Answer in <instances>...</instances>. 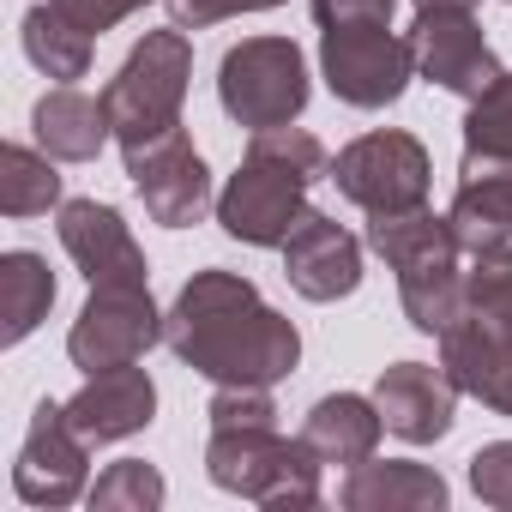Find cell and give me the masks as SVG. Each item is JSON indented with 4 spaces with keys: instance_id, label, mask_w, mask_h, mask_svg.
I'll list each match as a JSON object with an SVG mask.
<instances>
[{
    "instance_id": "cell-1",
    "label": "cell",
    "mask_w": 512,
    "mask_h": 512,
    "mask_svg": "<svg viewBox=\"0 0 512 512\" xmlns=\"http://www.w3.org/2000/svg\"><path fill=\"white\" fill-rule=\"evenodd\" d=\"M163 344L211 386H278L302 362V332L260 302L241 272L205 266L163 314Z\"/></svg>"
},
{
    "instance_id": "cell-2",
    "label": "cell",
    "mask_w": 512,
    "mask_h": 512,
    "mask_svg": "<svg viewBox=\"0 0 512 512\" xmlns=\"http://www.w3.org/2000/svg\"><path fill=\"white\" fill-rule=\"evenodd\" d=\"M205 476L223 494L260 500L272 512H284V506H320V452L302 434L284 440L278 428H211Z\"/></svg>"
},
{
    "instance_id": "cell-3",
    "label": "cell",
    "mask_w": 512,
    "mask_h": 512,
    "mask_svg": "<svg viewBox=\"0 0 512 512\" xmlns=\"http://www.w3.org/2000/svg\"><path fill=\"white\" fill-rule=\"evenodd\" d=\"M187 79H193V43H187L181 25L145 31V43H133V55L121 61V73H115L109 91H103L121 151H133V145L163 139V133L181 127Z\"/></svg>"
},
{
    "instance_id": "cell-4",
    "label": "cell",
    "mask_w": 512,
    "mask_h": 512,
    "mask_svg": "<svg viewBox=\"0 0 512 512\" xmlns=\"http://www.w3.org/2000/svg\"><path fill=\"white\" fill-rule=\"evenodd\" d=\"M217 103L235 127H290L308 109V61L290 37H241L217 61Z\"/></svg>"
},
{
    "instance_id": "cell-5",
    "label": "cell",
    "mask_w": 512,
    "mask_h": 512,
    "mask_svg": "<svg viewBox=\"0 0 512 512\" xmlns=\"http://www.w3.org/2000/svg\"><path fill=\"white\" fill-rule=\"evenodd\" d=\"M320 79L350 109H392L416 79V49L392 25H332L320 31Z\"/></svg>"
},
{
    "instance_id": "cell-6",
    "label": "cell",
    "mask_w": 512,
    "mask_h": 512,
    "mask_svg": "<svg viewBox=\"0 0 512 512\" xmlns=\"http://www.w3.org/2000/svg\"><path fill=\"white\" fill-rule=\"evenodd\" d=\"M332 181L350 205H362L368 217L380 211H410V205H428V181H434V163L422 151L416 133H362L338 151L332 163Z\"/></svg>"
},
{
    "instance_id": "cell-7",
    "label": "cell",
    "mask_w": 512,
    "mask_h": 512,
    "mask_svg": "<svg viewBox=\"0 0 512 512\" xmlns=\"http://www.w3.org/2000/svg\"><path fill=\"white\" fill-rule=\"evenodd\" d=\"M163 344V314L151 302V284H91V302L79 308L67 332V356L85 374L145 362V350Z\"/></svg>"
},
{
    "instance_id": "cell-8",
    "label": "cell",
    "mask_w": 512,
    "mask_h": 512,
    "mask_svg": "<svg viewBox=\"0 0 512 512\" xmlns=\"http://www.w3.org/2000/svg\"><path fill=\"white\" fill-rule=\"evenodd\" d=\"M308 187L302 175L278 169V163H260V157H247L223 193H217V223L229 241H247V247H284L296 235V223L314 211L308 205Z\"/></svg>"
},
{
    "instance_id": "cell-9",
    "label": "cell",
    "mask_w": 512,
    "mask_h": 512,
    "mask_svg": "<svg viewBox=\"0 0 512 512\" xmlns=\"http://www.w3.org/2000/svg\"><path fill=\"white\" fill-rule=\"evenodd\" d=\"M13 494L25 506H73L79 494H91V440L67 422V404H37L13 458Z\"/></svg>"
},
{
    "instance_id": "cell-10",
    "label": "cell",
    "mask_w": 512,
    "mask_h": 512,
    "mask_svg": "<svg viewBox=\"0 0 512 512\" xmlns=\"http://www.w3.org/2000/svg\"><path fill=\"white\" fill-rule=\"evenodd\" d=\"M127 175H133V193L145 199L151 223L163 229H193L217 199H211V169L205 157L193 151V139L175 127L163 139H145L127 151Z\"/></svg>"
},
{
    "instance_id": "cell-11",
    "label": "cell",
    "mask_w": 512,
    "mask_h": 512,
    "mask_svg": "<svg viewBox=\"0 0 512 512\" xmlns=\"http://www.w3.org/2000/svg\"><path fill=\"white\" fill-rule=\"evenodd\" d=\"M410 49H416V73H422L428 85L464 97V103L482 97V91L506 73V67L494 61V49H488L476 13H452V7H428V13H416V25H410Z\"/></svg>"
},
{
    "instance_id": "cell-12",
    "label": "cell",
    "mask_w": 512,
    "mask_h": 512,
    "mask_svg": "<svg viewBox=\"0 0 512 512\" xmlns=\"http://www.w3.org/2000/svg\"><path fill=\"white\" fill-rule=\"evenodd\" d=\"M61 247L85 272V284H151L145 247L133 241L127 217L97 199H67L61 205Z\"/></svg>"
},
{
    "instance_id": "cell-13",
    "label": "cell",
    "mask_w": 512,
    "mask_h": 512,
    "mask_svg": "<svg viewBox=\"0 0 512 512\" xmlns=\"http://www.w3.org/2000/svg\"><path fill=\"white\" fill-rule=\"evenodd\" d=\"M284 278L296 296L308 302H338V296H356L362 284V241L326 217V211H308L296 223V235L284 241Z\"/></svg>"
},
{
    "instance_id": "cell-14",
    "label": "cell",
    "mask_w": 512,
    "mask_h": 512,
    "mask_svg": "<svg viewBox=\"0 0 512 512\" xmlns=\"http://www.w3.org/2000/svg\"><path fill=\"white\" fill-rule=\"evenodd\" d=\"M374 404H380L386 434H398V440H410V446H434V440L452 434L458 386H452L446 368L392 362V368H380V380H374Z\"/></svg>"
},
{
    "instance_id": "cell-15",
    "label": "cell",
    "mask_w": 512,
    "mask_h": 512,
    "mask_svg": "<svg viewBox=\"0 0 512 512\" xmlns=\"http://www.w3.org/2000/svg\"><path fill=\"white\" fill-rule=\"evenodd\" d=\"M151 416H157V386H151V374L139 362L85 374V386L67 398V422L91 446H109V440L139 434V428H151Z\"/></svg>"
},
{
    "instance_id": "cell-16",
    "label": "cell",
    "mask_w": 512,
    "mask_h": 512,
    "mask_svg": "<svg viewBox=\"0 0 512 512\" xmlns=\"http://www.w3.org/2000/svg\"><path fill=\"white\" fill-rule=\"evenodd\" d=\"M440 368L458 392L488 404L494 416H512V332H494L470 308L440 332Z\"/></svg>"
},
{
    "instance_id": "cell-17",
    "label": "cell",
    "mask_w": 512,
    "mask_h": 512,
    "mask_svg": "<svg viewBox=\"0 0 512 512\" xmlns=\"http://www.w3.org/2000/svg\"><path fill=\"white\" fill-rule=\"evenodd\" d=\"M452 235L464 253H488L512 241V163H488V157H464L458 193H452Z\"/></svg>"
},
{
    "instance_id": "cell-18",
    "label": "cell",
    "mask_w": 512,
    "mask_h": 512,
    "mask_svg": "<svg viewBox=\"0 0 512 512\" xmlns=\"http://www.w3.org/2000/svg\"><path fill=\"white\" fill-rule=\"evenodd\" d=\"M31 133H37V145L55 163H97V151L109 145L115 121H109V103L103 97H91L79 85H55L49 97H37Z\"/></svg>"
},
{
    "instance_id": "cell-19",
    "label": "cell",
    "mask_w": 512,
    "mask_h": 512,
    "mask_svg": "<svg viewBox=\"0 0 512 512\" xmlns=\"http://www.w3.org/2000/svg\"><path fill=\"white\" fill-rule=\"evenodd\" d=\"M338 500L350 512H428V506H446V476L428 470V464H404V458H362L350 464Z\"/></svg>"
},
{
    "instance_id": "cell-20",
    "label": "cell",
    "mask_w": 512,
    "mask_h": 512,
    "mask_svg": "<svg viewBox=\"0 0 512 512\" xmlns=\"http://www.w3.org/2000/svg\"><path fill=\"white\" fill-rule=\"evenodd\" d=\"M380 434H386L380 404L362 398V392H332V398H320V404L308 410V422H302V440L320 452V464H344V470L362 464V458H374Z\"/></svg>"
},
{
    "instance_id": "cell-21",
    "label": "cell",
    "mask_w": 512,
    "mask_h": 512,
    "mask_svg": "<svg viewBox=\"0 0 512 512\" xmlns=\"http://www.w3.org/2000/svg\"><path fill=\"white\" fill-rule=\"evenodd\" d=\"M464 272H470V266H464V247L434 253V260L398 272V302H404V314H410L416 332L440 338V332L464 314Z\"/></svg>"
},
{
    "instance_id": "cell-22",
    "label": "cell",
    "mask_w": 512,
    "mask_h": 512,
    "mask_svg": "<svg viewBox=\"0 0 512 512\" xmlns=\"http://www.w3.org/2000/svg\"><path fill=\"white\" fill-rule=\"evenodd\" d=\"M458 235H452V217H434L428 205H410V211H380L368 217V253H380V260L392 272L404 266H422L434 260V253H452Z\"/></svg>"
},
{
    "instance_id": "cell-23",
    "label": "cell",
    "mask_w": 512,
    "mask_h": 512,
    "mask_svg": "<svg viewBox=\"0 0 512 512\" xmlns=\"http://www.w3.org/2000/svg\"><path fill=\"white\" fill-rule=\"evenodd\" d=\"M0 308H7V332H0L7 344H25L49 320V308H55V272H49L43 253L13 247L7 260H0Z\"/></svg>"
},
{
    "instance_id": "cell-24",
    "label": "cell",
    "mask_w": 512,
    "mask_h": 512,
    "mask_svg": "<svg viewBox=\"0 0 512 512\" xmlns=\"http://www.w3.org/2000/svg\"><path fill=\"white\" fill-rule=\"evenodd\" d=\"M25 55H31L37 73L73 85V79L91 73V31H79V25H73L67 13H55V7H31V13H25Z\"/></svg>"
},
{
    "instance_id": "cell-25",
    "label": "cell",
    "mask_w": 512,
    "mask_h": 512,
    "mask_svg": "<svg viewBox=\"0 0 512 512\" xmlns=\"http://www.w3.org/2000/svg\"><path fill=\"white\" fill-rule=\"evenodd\" d=\"M49 205H67L55 157L31 151V145H0V211L7 217H43Z\"/></svg>"
},
{
    "instance_id": "cell-26",
    "label": "cell",
    "mask_w": 512,
    "mask_h": 512,
    "mask_svg": "<svg viewBox=\"0 0 512 512\" xmlns=\"http://www.w3.org/2000/svg\"><path fill=\"white\" fill-rule=\"evenodd\" d=\"M464 308L476 320H488L494 332H512V241L470 253V272H464Z\"/></svg>"
},
{
    "instance_id": "cell-27",
    "label": "cell",
    "mask_w": 512,
    "mask_h": 512,
    "mask_svg": "<svg viewBox=\"0 0 512 512\" xmlns=\"http://www.w3.org/2000/svg\"><path fill=\"white\" fill-rule=\"evenodd\" d=\"M464 157L512 163V73H500L482 97H470V115H464Z\"/></svg>"
},
{
    "instance_id": "cell-28",
    "label": "cell",
    "mask_w": 512,
    "mask_h": 512,
    "mask_svg": "<svg viewBox=\"0 0 512 512\" xmlns=\"http://www.w3.org/2000/svg\"><path fill=\"white\" fill-rule=\"evenodd\" d=\"M97 512H157L163 506V476H157V464H145V458H121V464H109L97 482H91V494H85Z\"/></svg>"
},
{
    "instance_id": "cell-29",
    "label": "cell",
    "mask_w": 512,
    "mask_h": 512,
    "mask_svg": "<svg viewBox=\"0 0 512 512\" xmlns=\"http://www.w3.org/2000/svg\"><path fill=\"white\" fill-rule=\"evenodd\" d=\"M247 157L278 163V169H290V175H302V181L332 175V157H326V145H320L308 127H260V133H253V145H247Z\"/></svg>"
},
{
    "instance_id": "cell-30",
    "label": "cell",
    "mask_w": 512,
    "mask_h": 512,
    "mask_svg": "<svg viewBox=\"0 0 512 512\" xmlns=\"http://www.w3.org/2000/svg\"><path fill=\"white\" fill-rule=\"evenodd\" d=\"M205 416H211V428H278L272 386H217Z\"/></svg>"
},
{
    "instance_id": "cell-31",
    "label": "cell",
    "mask_w": 512,
    "mask_h": 512,
    "mask_svg": "<svg viewBox=\"0 0 512 512\" xmlns=\"http://www.w3.org/2000/svg\"><path fill=\"white\" fill-rule=\"evenodd\" d=\"M470 488H476L482 506L512 512V440H488V446L470 458Z\"/></svg>"
},
{
    "instance_id": "cell-32",
    "label": "cell",
    "mask_w": 512,
    "mask_h": 512,
    "mask_svg": "<svg viewBox=\"0 0 512 512\" xmlns=\"http://www.w3.org/2000/svg\"><path fill=\"white\" fill-rule=\"evenodd\" d=\"M284 0H169V19L181 31H205V25H223V19H241V13H272Z\"/></svg>"
},
{
    "instance_id": "cell-33",
    "label": "cell",
    "mask_w": 512,
    "mask_h": 512,
    "mask_svg": "<svg viewBox=\"0 0 512 512\" xmlns=\"http://www.w3.org/2000/svg\"><path fill=\"white\" fill-rule=\"evenodd\" d=\"M55 13H67L79 31H91V37H103V31H115L127 13H139V7H151V0H49Z\"/></svg>"
},
{
    "instance_id": "cell-34",
    "label": "cell",
    "mask_w": 512,
    "mask_h": 512,
    "mask_svg": "<svg viewBox=\"0 0 512 512\" xmlns=\"http://www.w3.org/2000/svg\"><path fill=\"white\" fill-rule=\"evenodd\" d=\"M308 7H314V25L332 31V25H392L398 0H308Z\"/></svg>"
},
{
    "instance_id": "cell-35",
    "label": "cell",
    "mask_w": 512,
    "mask_h": 512,
    "mask_svg": "<svg viewBox=\"0 0 512 512\" xmlns=\"http://www.w3.org/2000/svg\"><path fill=\"white\" fill-rule=\"evenodd\" d=\"M428 7H452V13H476L482 0H416V13H428Z\"/></svg>"
}]
</instances>
